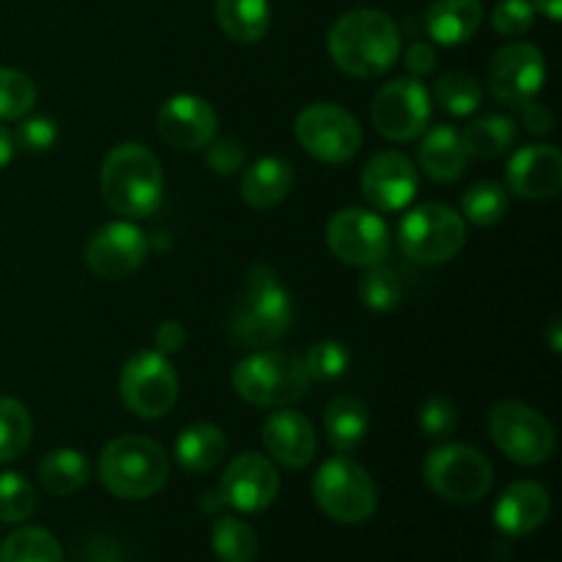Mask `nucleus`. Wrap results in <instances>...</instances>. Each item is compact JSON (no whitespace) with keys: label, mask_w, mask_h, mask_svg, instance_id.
Masks as SVG:
<instances>
[{"label":"nucleus","mask_w":562,"mask_h":562,"mask_svg":"<svg viewBox=\"0 0 562 562\" xmlns=\"http://www.w3.org/2000/svg\"><path fill=\"white\" fill-rule=\"evenodd\" d=\"M214 14L225 36L239 44L261 42L272 22L269 0H214Z\"/></svg>","instance_id":"nucleus-27"},{"label":"nucleus","mask_w":562,"mask_h":562,"mask_svg":"<svg viewBox=\"0 0 562 562\" xmlns=\"http://www.w3.org/2000/svg\"><path fill=\"white\" fill-rule=\"evenodd\" d=\"M368 423H371L368 406L355 395H338L335 401H329L327 412H324V434L335 453L340 456L360 448L368 434Z\"/></svg>","instance_id":"nucleus-25"},{"label":"nucleus","mask_w":562,"mask_h":562,"mask_svg":"<svg viewBox=\"0 0 562 562\" xmlns=\"http://www.w3.org/2000/svg\"><path fill=\"white\" fill-rule=\"evenodd\" d=\"M88 461L80 450L60 448L49 450L38 464V483L47 488L53 497H71L88 483Z\"/></svg>","instance_id":"nucleus-28"},{"label":"nucleus","mask_w":562,"mask_h":562,"mask_svg":"<svg viewBox=\"0 0 562 562\" xmlns=\"http://www.w3.org/2000/svg\"><path fill=\"white\" fill-rule=\"evenodd\" d=\"M549 346H552L554 355H560V318H552V324H549Z\"/></svg>","instance_id":"nucleus-48"},{"label":"nucleus","mask_w":562,"mask_h":562,"mask_svg":"<svg viewBox=\"0 0 562 562\" xmlns=\"http://www.w3.org/2000/svg\"><path fill=\"white\" fill-rule=\"evenodd\" d=\"M488 434L499 453L521 467H541L554 453V428L547 417L521 401H503L488 415Z\"/></svg>","instance_id":"nucleus-9"},{"label":"nucleus","mask_w":562,"mask_h":562,"mask_svg":"<svg viewBox=\"0 0 562 562\" xmlns=\"http://www.w3.org/2000/svg\"><path fill=\"white\" fill-rule=\"evenodd\" d=\"M398 241L409 261L439 267L461 252L467 241V223L445 203H423L401 220Z\"/></svg>","instance_id":"nucleus-7"},{"label":"nucleus","mask_w":562,"mask_h":562,"mask_svg":"<svg viewBox=\"0 0 562 562\" xmlns=\"http://www.w3.org/2000/svg\"><path fill=\"white\" fill-rule=\"evenodd\" d=\"M148 258V236L130 220H115L93 231L86 245V263L97 278L124 280Z\"/></svg>","instance_id":"nucleus-15"},{"label":"nucleus","mask_w":562,"mask_h":562,"mask_svg":"<svg viewBox=\"0 0 562 562\" xmlns=\"http://www.w3.org/2000/svg\"><path fill=\"white\" fill-rule=\"evenodd\" d=\"M294 168L283 157H261L241 176V198L252 209H272L289 198Z\"/></svg>","instance_id":"nucleus-24"},{"label":"nucleus","mask_w":562,"mask_h":562,"mask_svg":"<svg viewBox=\"0 0 562 562\" xmlns=\"http://www.w3.org/2000/svg\"><path fill=\"white\" fill-rule=\"evenodd\" d=\"M371 121L382 137L393 143H409L426 132L431 121V97L417 77L393 80L373 97Z\"/></svg>","instance_id":"nucleus-14"},{"label":"nucleus","mask_w":562,"mask_h":562,"mask_svg":"<svg viewBox=\"0 0 562 562\" xmlns=\"http://www.w3.org/2000/svg\"><path fill=\"white\" fill-rule=\"evenodd\" d=\"M461 140H464L470 157L497 159L514 146L516 121L508 119V115H483V119H475L467 126Z\"/></svg>","instance_id":"nucleus-29"},{"label":"nucleus","mask_w":562,"mask_h":562,"mask_svg":"<svg viewBox=\"0 0 562 562\" xmlns=\"http://www.w3.org/2000/svg\"><path fill=\"white\" fill-rule=\"evenodd\" d=\"M36 82L20 69L0 66V121H20L36 104Z\"/></svg>","instance_id":"nucleus-36"},{"label":"nucleus","mask_w":562,"mask_h":562,"mask_svg":"<svg viewBox=\"0 0 562 562\" xmlns=\"http://www.w3.org/2000/svg\"><path fill=\"white\" fill-rule=\"evenodd\" d=\"M99 190L115 214L124 220H143L157 212L162 203V165L140 143H119L104 157L99 170Z\"/></svg>","instance_id":"nucleus-2"},{"label":"nucleus","mask_w":562,"mask_h":562,"mask_svg":"<svg viewBox=\"0 0 562 562\" xmlns=\"http://www.w3.org/2000/svg\"><path fill=\"white\" fill-rule=\"evenodd\" d=\"M14 137H11V132L5 130V126H0V170L5 168V165L11 162V157H14Z\"/></svg>","instance_id":"nucleus-46"},{"label":"nucleus","mask_w":562,"mask_h":562,"mask_svg":"<svg viewBox=\"0 0 562 562\" xmlns=\"http://www.w3.org/2000/svg\"><path fill=\"white\" fill-rule=\"evenodd\" d=\"M302 362H305L307 376L316 379V382H338L349 371L351 355L338 340H318L307 349Z\"/></svg>","instance_id":"nucleus-38"},{"label":"nucleus","mask_w":562,"mask_h":562,"mask_svg":"<svg viewBox=\"0 0 562 562\" xmlns=\"http://www.w3.org/2000/svg\"><path fill=\"white\" fill-rule=\"evenodd\" d=\"M0 562H64V552L58 538L44 527H22L3 541Z\"/></svg>","instance_id":"nucleus-30"},{"label":"nucleus","mask_w":562,"mask_h":562,"mask_svg":"<svg viewBox=\"0 0 562 562\" xmlns=\"http://www.w3.org/2000/svg\"><path fill=\"white\" fill-rule=\"evenodd\" d=\"M119 393L126 409L143 420H159L179 398V376L168 355L143 349L124 362L119 376Z\"/></svg>","instance_id":"nucleus-8"},{"label":"nucleus","mask_w":562,"mask_h":562,"mask_svg":"<svg viewBox=\"0 0 562 562\" xmlns=\"http://www.w3.org/2000/svg\"><path fill=\"white\" fill-rule=\"evenodd\" d=\"M206 162L214 173L234 176L236 170L245 168V146L234 137H223V140H212L206 146Z\"/></svg>","instance_id":"nucleus-42"},{"label":"nucleus","mask_w":562,"mask_h":562,"mask_svg":"<svg viewBox=\"0 0 562 562\" xmlns=\"http://www.w3.org/2000/svg\"><path fill=\"white\" fill-rule=\"evenodd\" d=\"M508 187L525 201H549L562 190V154L549 143H532L510 157Z\"/></svg>","instance_id":"nucleus-19"},{"label":"nucleus","mask_w":562,"mask_h":562,"mask_svg":"<svg viewBox=\"0 0 562 562\" xmlns=\"http://www.w3.org/2000/svg\"><path fill=\"white\" fill-rule=\"evenodd\" d=\"M360 300L368 311L387 313L395 311L404 300V278L390 263H376L368 267V272L360 280Z\"/></svg>","instance_id":"nucleus-32"},{"label":"nucleus","mask_w":562,"mask_h":562,"mask_svg":"<svg viewBox=\"0 0 562 562\" xmlns=\"http://www.w3.org/2000/svg\"><path fill=\"white\" fill-rule=\"evenodd\" d=\"M154 344H157V351H162V355H173V351H179L187 344V329L176 318H168V322L159 324Z\"/></svg>","instance_id":"nucleus-44"},{"label":"nucleus","mask_w":562,"mask_h":562,"mask_svg":"<svg viewBox=\"0 0 562 562\" xmlns=\"http://www.w3.org/2000/svg\"><path fill=\"white\" fill-rule=\"evenodd\" d=\"M294 322L291 294L274 269L252 267L231 311V338L245 349H261L283 338Z\"/></svg>","instance_id":"nucleus-3"},{"label":"nucleus","mask_w":562,"mask_h":562,"mask_svg":"<svg viewBox=\"0 0 562 562\" xmlns=\"http://www.w3.org/2000/svg\"><path fill=\"white\" fill-rule=\"evenodd\" d=\"M33 437V420L25 406L0 395V464L16 461L27 450Z\"/></svg>","instance_id":"nucleus-33"},{"label":"nucleus","mask_w":562,"mask_h":562,"mask_svg":"<svg viewBox=\"0 0 562 562\" xmlns=\"http://www.w3.org/2000/svg\"><path fill=\"white\" fill-rule=\"evenodd\" d=\"M547 82V58L536 44L514 42L497 49L488 64V88L505 108L521 110L536 102Z\"/></svg>","instance_id":"nucleus-13"},{"label":"nucleus","mask_w":562,"mask_h":562,"mask_svg":"<svg viewBox=\"0 0 562 562\" xmlns=\"http://www.w3.org/2000/svg\"><path fill=\"white\" fill-rule=\"evenodd\" d=\"M313 499L329 519L340 525H362L376 514L379 488L371 472L349 456H333L313 477Z\"/></svg>","instance_id":"nucleus-6"},{"label":"nucleus","mask_w":562,"mask_h":562,"mask_svg":"<svg viewBox=\"0 0 562 562\" xmlns=\"http://www.w3.org/2000/svg\"><path fill=\"white\" fill-rule=\"evenodd\" d=\"M549 510H552V497L547 486L536 481H516L499 494L494 505V525L505 536L525 538L549 519Z\"/></svg>","instance_id":"nucleus-21"},{"label":"nucleus","mask_w":562,"mask_h":562,"mask_svg":"<svg viewBox=\"0 0 562 562\" xmlns=\"http://www.w3.org/2000/svg\"><path fill=\"white\" fill-rule=\"evenodd\" d=\"M483 22L481 0H434L426 11L428 36L445 47L470 42Z\"/></svg>","instance_id":"nucleus-23"},{"label":"nucleus","mask_w":562,"mask_h":562,"mask_svg":"<svg viewBox=\"0 0 562 562\" xmlns=\"http://www.w3.org/2000/svg\"><path fill=\"white\" fill-rule=\"evenodd\" d=\"M228 453V439L214 423H192L176 439V459L190 472H209L223 464Z\"/></svg>","instance_id":"nucleus-26"},{"label":"nucleus","mask_w":562,"mask_h":562,"mask_svg":"<svg viewBox=\"0 0 562 562\" xmlns=\"http://www.w3.org/2000/svg\"><path fill=\"white\" fill-rule=\"evenodd\" d=\"M423 477L437 497L456 505H472L488 494L494 470L486 456L470 445H442L426 456Z\"/></svg>","instance_id":"nucleus-10"},{"label":"nucleus","mask_w":562,"mask_h":562,"mask_svg":"<svg viewBox=\"0 0 562 562\" xmlns=\"http://www.w3.org/2000/svg\"><path fill=\"white\" fill-rule=\"evenodd\" d=\"M508 190L497 181H477L461 198V209H464L467 220L472 225H481V228L497 225L508 214Z\"/></svg>","instance_id":"nucleus-34"},{"label":"nucleus","mask_w":562,"mask_h":562,"mask_svg":"<svg viewBox=\"0 0 562 562\" xmlns=\"http://www.w3.org/2000/svg\"><path fill=\"white\" fill-rule=\"evenodd\" d=\"M521 119L532 135H549L554 130V113L541 102H530L527 108H521Z\"/></svg>","instance_id":"nucleus-45"},{"label":"nucleus","mask_w":562,"mask_h":562,"mask_svg":"<svg viewBox=\"0 0 562 562\" xmlns=\"http://www.w3.org/2000/svg\"><path fill=\"white\" fill-rule=\"evenodd\" d=\"M362 192L376 212H401L417 195V170L401 151H379L362 170Z\"/></svg>","instance_id":"nucleus-18"},{"label":"nucleus","mask_w":562,"mask_h":562,"mask_svg":"<svg viewBox=\"0 0 562 562\" xmlns=\"http://www.w3.org/2000/svg\"><path fill=\"white\" fill-rule=\"evenodd\" d=\"M327 245L338 261L349 267H376L390 258L393 239L382 214L362 206L340 209L327 225Z\"/></svg>","instance_id":"nucleus-12"},{"label":"nucleus","mask_w":562,"mask_h":562,"mask_svg":"<svg viewBox=\"0 0 562 562\" xmlns=\"http://www.w3.org/2000/svg\"><path fill=\"white\" fill-rule=\"evenodd\" d=\"M157 132L179 151H201L217 135V113L195 93H176L159 108Z\"/></svg>","instance_id":"nucleus-17"},{"label":"nucleus","mask_w":562,"mask_h":562,"mask_svg":"<svg viewBox=\"0 0 562 562\" xmlns=\"http://www.w3.org/2000/svg\"><path fill=\"white\" fill-rule=\"evenodd\" d=\"M536 22V5L530 0H499L492 14V25L499 36H521Z\"/></svg>","instance_id":"nucleus-40"},{"label":"nucleus","mask_w":562,"mask_h":562,"mask_svg":"<svg viewBox=\"0 0 562 562\" xmlns=\"http://www.w3.org/2000/svg\"><path fill=\"white\" fill-rule=\"evenodd\" d=\"M459 426V409L448 398H428L420 406V431L431 439H445Z\"/></svg>","instance_id":"nucleus-41"},{"label":"nucleus","mask_w":562,"mask_h":562,"mask_svg":"<svg viewBox=\"0 0 562 562\" xmlns=\"http://www.w3.org/2000/svg\"><path fill=\"white\" fill-rule=\"evenodd\" d=\"M168 477V456L148 437L124 434L110 439L99 453V481L119 499L154 497L162 492Z\"/></svg>","instance_id":"nucleus-4"},{"label":"nucleus","mask_w":562,"mask_h":562,"mask_svg":"<svg viewBox=\"0 0 562 562\" xmlns=\"http://www.w3.org/2000/svg\"><path fill=\"white\" fill-rule=\"evenodd\" d=\"M434 97L442 104V110L453 115H472L483 102V88L481 82L475 80L467 71H448L437 80V88H434Z\"/></svg>","instance_id":"nucleus-35"},{"label":"nucleus","mask_w":562,"mask_h":562,"mask_svg":"<svg viewBox=\"0 0 562 562\" xmlns=\"http://www.w3.org/2000/svg\"><path fill=\"white\" fill-rule=\"evenodd\" d=\"M231 382L247 404L267 409L294 404L311 387L302 357L283 349H263L245 357L231 373Z\"/></svg>","instance_id":"nucleus-5"},{"label":"nucleus","mask_w":562,"mask_h":562,"mask_svg":"<svg viewBox=\"0 0 562 562\" xmlns=\"http://www.w3.org/2000/svg\"><path fill=\"white\" fill-rule=\"evenodd\" d=\"M280 475L272 459L261 453H239L223 472L220 497L241 514H261L278 499Z\"/></svg>","instance_id":"nucleus-16"},{"label":"nucleus","mask_w":562,"mask_h":562,"mask_svg":"<svg viewBox=\"0 0 562 562\" xmlns=\"http://www.w3.org/2000/svg\"><path fill=\"white\" fill-rule=\"evenodd\" d=\"M263 448L285 470H302L316 459V428L302 412L278 409L263 423Z\"/></svg>","instance_id":"nucleus-20"},{"label":"nucleus","mask_w":562,"mask_h":562,"mask_svg":"<svg viewBox=\"0 0 562 562\" xmlns=\"http://www.w3.org/2000/svg\"><path fill=\"white\" fill-rule=\"evenodd\" d=\"M36 510V492L20 472H0V521L22 525Z\"/></svg>","instance_id":"nucleus-37"},{"label":"nucleus","mask_w":562,"mask_h":562,"mask_svg":"<svg viewBox=\"0 0 562 562\" xmlns=\"http://www.w3.org/2000/svg\"><path fill=\"white\" fill-rule=\"evenodd\" d=\"M417 159H420V168L426 170L428 179L439 181V184H453L467 173L470 154L461 140V132H456L448 124H439L431 132H426L420 148H417Z\"/></svg>","instance_id":"nucleus-22"},{"label":"nucleus","mask_w":562,"mask_h":562,"mask_svg":"<svg viewBox=\"0 0 562 562\" xmlns=\"http://www.w3.org/2000/svg\"><path fill=\"white\" fill-rule=\"evenodd\" d=\"M14 146L22 148L27 154H44L55 146L58 140V124L47 115H31V119H22L16 126Z\"/></svg>","instance_id":"nucleus-39"},{"label":"nucleus","mask_w":562,"mask_h":562,"mask_svg":"<svg viewBox=\"0 0 562 562\" xmlns=\"http://www.w3.org/2000/svg\"><path fill=\"white\" fill-rule=\"evenodd\" d=\"M212 549L220 562H256L258 536L247 521L220 516L212 527Z\"/></svg>","instance_id":"nucleus-31"},{"label":"nucleus","mask_w":562,"mask_h":562,"mask_svg":"<svg viewBox=\"0 0 562 562\" xmlns=\"http://www.w3.org/2000/svg\"><path fill=\"white\" fill-rule=\"evenodd\" d=\"M532 5L552 22H558L562 16V0H532Z\"/></svg>","instance_id":"nucleus-47"},{"label":"nucleus","mask_w":562,"mask_h":562,"mask_svg":"<svg viewBox=\"0 0 562 562\" xmlns=\"http://www.w3.org/2000/svg\"><path fill=\"white\" fill-rule=\"evenodd\" d=\"M294 135L313 159L327 165L349 162L362 148L360 121L333 102L307 104L296 115Z\"/></svg>","instance_id":"nucleus-11"},{"label":"nucleus","mask_w":562,"mask_h":562,"mask_svg":"<svg viewBox=\"0 0 562 562\" xmlns=\"http://www.w3.org/2000/svg\"><path fill=\"white\" fill-rule=\"evenodd\" d=\"M329 55L340 71L373 80L393 69L401 55V31L395 20L376 9H355L329 27Z\"/></svg>","instance_id":"nucleus-1"},{"label":"nucleus","mask_w":562,"mask_h":562,"mask_svg":"<svg viewBox=\"0 0 562 562\" xmlns=\"http://www.w3.org/2000/svg\"><path fill=\"white\" fill-rule=\"evenodd\" d=\"M404 66L409 75H415L417 80H420V77L431 75L434 71V66H437V53H434V47L428 42H415L409 44V49H406Z\"/></svg>","instance_id":"nucleus-43"}]
</instances>
